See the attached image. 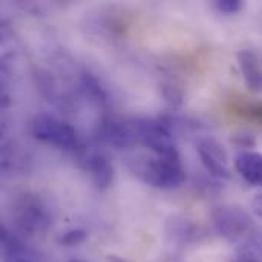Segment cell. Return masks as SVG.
Returning a JSON list of instances; mask_svg holds the SVG:
<instances>
[{
  "instance_id": "5",
  "label": "cell",
  "mask_w": 262,
  "mask_h": 262,
  "mask_svg": "<svg viewBox=\"0 0 262 262\" xmlns=\"http://www.w3.org/2000/svg\"><path fill=\"white\" fill-rule=\"evenodd\" d=\"M215 230L229 241H241L253 235L255 224L247 212L235 206H223L213 210Z\"/></svg>"
},
{
  "instance_id": "12",
  "label": "cell",
  "mask_w": 262,
  "mask_h": 262,
  "mask_svg": "<svg viewBox=\"0 0 262 262\" xmlns=\"http://www.w3.org/2000/svg\"><path fill=\"white\" fill-rule=\"evenodd\" d=\"M230 262H262V249L258 244L246 246L236 252Z\"/></svg>"
},
{
  "instance_id": "4",
  "label": "cell",
  "mask_w": 262,
  "mask_h": 262,
  "mask_svg": "<svg viewBox=\"0 0 262 262\" xmlns=\"http://www.w3.org/2000/svg\"><path fill=\"white\" fill-rule=\"evenodd\" d=\"M138 143L147 147L154 155L177 158L178 150L173 143L170 126L163 120H135L134 121Z\"/></svg>"
},
{
  "instance_id": "13",
  "label": "cell",
  "mask_w": 262,
  "mask_h": 262,
  "mask_svg": "<svg viewBox=\"0 0 262 262\" xmlns=\"http://www.w3.org/2000/svg\"><path fill=\"white\" fill-rule=\"evenodd\" d=\"M238 114L244 118H247L249 121H255V123H262V104L259 103H244L241 106L236 107Z\"/></svg>"
},
{
  "instance_id": "21",
  "label": "cell",
  "mask_w": 262,
  "mask_h": 262,
  "mask_svg": "<svg viewBox=\"0 0 262 262\" xmlns=\"http://www.w3.org/2000/svg\"><path fill=\"white\" fill-rule=\"evenodd\" d=\"M255 244H258L262 249V235H258V236L255 238Z\"/></svg>"
},
{
  "instance_id": "15",
  "label": "cell",
  "mask_w": 262,
  "mask_h": 262,
  "mask_svg": "<svg viewBox=\"0 0 262 262\" xmlns=\"http://www.w3.org/2000/svg\"><path fill=\"white\" fill-rule=\"evenodd\" d=\"M86 238H88V232L86 230H83V229H74V230H69L66 233H63L58 241L63 246L72 247V246L81 244L83 241H86Z\"/></svg>"
},
{
  "instance_id": "17",
  "label": "cell",
  "mask_w": 262,
  "mask_h": 262,
  "mask_svg": "<svg viewBox=\"0 0 262 262\" xmlns=\"http://www.w3.org/2000/svg\"><path fill=\"white\" fill-rule=\"evenodd\" d=\"M232 143L241 149H252L256 146V140L250 134H236L232 137Z\"/></svg>"
},
{
  "instance_id": "3",
  "label": "cell",
  "mask_w": 262,
  "mask_h": 262,
  "mask_svg": "<svg viewBox=\"0 0 262 262\" xmlns=\"http://www.w3.org/2000/svg\"><path fill=\"white\" fill-rule=\"evenodd\" d=\"M31 134L38 141L60 150L78 149V137L75 129L69 123L51 114H38L31 123Z\"/></svg>"
},
{
  "instance_id": "2",
  "label": "cell",
  "mask_w": 262,
  "mask_h": 262,
  "mask_svg": "<svg viewBox=\"0 0 262 262\" xmlns=\"http://www.w3.org/2000/svg\"><path fill=\"white\" fill-rule=\"evenodd\" d=\"M12 218L17 227L25 233H41L52 221L51 212L45 201L31 192L15 196L12 203Z\"/></svg>"
},
{
  "instance_id": "1",
  "label": "cell",
  "mask_w": 262,
  "mask_h": 262,
  "mask_svg": "<svg viewBox=\"0 0 262 262\" xmlns=\"http://www.w3.org/2000/svg\"><path fill=\"white\" fill-rule=\"evenodd\" d=\"M127 166L138 180L157 189L178 187L186 178L180 157L167 158L158 155H137L127 160Z\"/></svg>"
},
{
  "instance_id": "11",
  "label": "cell",
  "mask_w": 262,
  "mask_h": 262,
  "mask_svg": "<svg viewBox=\"0 0 262 262\" xmlns=\"http://www.w3.org/2000/svg\"><path fill=\"white\" fill-rule=\"evenodd\" d=\"M81 88H83L84 94L92 101H95L97 104H106L107 103V94H106L104 88L101 86L98 78L94 77L92 74H89V72L81 74Z\"/></svg>"
},
{
  "instance_id": "8",
  "label": "cell",
  "mask_w": 262,
  "mask_h": 262,
  "mask_svg": "<svg viewBox=\"0 0 262 262\" xmlns=\"http://www.w3.org/2000/svg\"><path fill=\"white\" fill-rule=\"evenodd\" d=\"M81 167L91 175L97 189H106L112 183L114 169L109 160L100 152H84L80 158Z\"/></svg>"
},
{
  "instance_id": "16",
  "label": "cell",
  "mask_w": 262,
  "mask_h": 262,
  "mask_svg": "<svg viewBox=\"0 0 262 262\" xmlns=\"http://www.w3.org/2000/svg\"><path fill=\"white\" fill-rule=\"evenodd\" d=\"M216 9L223 14H236L243 8V2L239 0H218L215 3Z\"/></svg>"
},
{
  "instance_id": "6",
  "label": "cell",
  "mask_w": 262,
  "mask_h": 262,
  "mask_svg": "<svg viewBox=\"0 0 262 262\" xmlns=\"http://www.w3.org/2000/svg\"><path fill=\"white\" fill-rule=\"evenodd\" d=\"M196 150L206 170L215 178H230L229 155L224 146L213 137H203L198 140Z\"/></svg>"
},
{
  "instance_id": "9",
  "label": "cell",
  "mask_w": 262,
  "mask_h": 262,
  "mask_svg": "<svg viewBox=\"0 0 262 262\" xmlns=\"http://www.w3.org/2000/svg\"><path fill=\"white\" fill-rule=\"evenodd\" d=\"M238 60L249 91L262 92V60L259 55L250 49H244L238 52Z\"/></svg>"
},
{
  "instance_id": "23",
  "label": "cell",
  "mask_w": 262,
  "mask_h": 262,
  "mask_svg": "<svg viewBox=\"0 0 262 262\" xmlns=\"http://www.w3.org/2000/svg\"><path fill=\"white\" fill-rule=\"evenodd\" d=\"M69 262H86V261H80V259H74V261H69Z\"/></svg>"
},
{
  "instance_id": "18",
  "label": "cell",
  "mask_w": 262,
  "mask_h": 262,
  "mask_svg": "<svg viewBox=\"0 0 262 262\" xmlns=\"http://www.w3.org/2000/svg\"><path fill=\"white\" fill-rule=\"evenodd\" d=\"M164 97L172 104H180L181 103V92H178V89L175 86H166L164 88Z\"/></svg>"
},
{
  "instance_id": "22",
  "label": "cell",
  "mask_w": 262,
  "mask_h": 262,
  "mask_svg": "<svg viewBox=\"0 0 262 262\" xmlns=\"http://www.w3.org/2000/svg\"><path fill=\"white\" fill-rule=\"evenodd\" d=\"M15 262H31L29 259H21V261H15Z\"/></svg>"
},
{
  "instance_id": "7",
  "label": "cell",
  "mask_w": 262,
  "mask_h": 262,
  "mask_svg": "<svg viewBox=\"0 0 262 262\" xmlns=\"http://www.w3.org/2000/svg\"><path fill=\"white\" fill-rule=\"evenodd\" d=\"M97 137L104 144L117 149H130L138 143L134 121L126 123L115 118H104L98 124Z\"/></svg>"
},
{
  "instance_id": "10",
  "label": "cell",
  "mask_w": 262,
  "mask_h": 262,
  "mask_svg": "<svg viewBox=\"0 0 262 262\" xmlns=\"http://www.w3.org/2000/svg\"><path fill=\"white\" fill-rule=\"evenodd\" d=\"M235 167L241 173V177L252 183L258 184L262 183V154L261 152H252L244 150L238 154L235 160Z\"/></svg>"
},
{
  "instance_id": "20",
  "label": "cell",
  "mask_w": 262,
  "mask_h": 262,
  "mask_svg": "<svg viewBox=\"0 0 262 262\" xmlns=\"http://www.w3.org/2000/svg\"><path fill=\"white\" fill-rule=\"evenodd\" d=\"M109 262H127L126 259H121L118 256H109Z\"/></svg>"
},
{
  "instance_id": "14",
  "label": "cell",
  "mask_w": 262,
  "mask_h": 262,
  "mask_svg": "<svg viewBox=\"0 0 262 262\" xmlns=\"http://www.w3.org/2000/svg\"><path fill=\"white\" fill-rule=\"evenodd\" d=\"M175 230H173V235L177 238H181V239H193L200 235V227L190 221H181L180 224H175Z\"/></svg>"
},
{
  "instance_id": "19",
  "label": "cell",
  "mask_w": 262,
  "mask_h": 262,
  "mask_svg": "<svg viewBox=\"0 0 262 262\" xmlns=\"http://www.w3.org/2000/svg\"><path fill=\"white\" fill-rule=\"evenodd\" d=\"M252 210H253V213L256 216H259L262 220V193L253 198V201H252Z\"/></svg>"
}]
</instances>
